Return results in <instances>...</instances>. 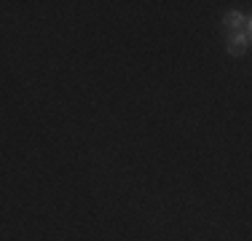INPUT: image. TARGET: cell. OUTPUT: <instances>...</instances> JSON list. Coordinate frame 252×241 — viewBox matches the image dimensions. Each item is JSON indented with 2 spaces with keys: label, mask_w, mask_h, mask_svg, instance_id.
Segmentation results:
<instances>
[{
  "label": "cell",
  "mask_w": 252,
  "mask_h": 241,
  "mask_svg": "<svg viewBox=\"0 0 252 241\" xmlns=\"http://www.w3.org/2000/svg\"><path fill=\"white\" fill-rule=\"evenodd\" d=\"M252 43V30H239V32H225V48L231 57H244Z\"/></svg>",
  "instance_id": "6da1fadb"
},
{
  "label": "cell",
  "mask_w": 252,
  "mask_h": 241,
  "mask_svg": "<svg viewBox=\"0 0 252 241\" xmlns=\"http://www.w3.org/2000/svg\"><path fill=\"white\" fill-rule=\"evenodd\" d=\"M225 32H239V30H252V16L247 11H228L223 16Z\"/></svg>",
  "instance_id": "7a4b0ae2"
}]
</instances>
